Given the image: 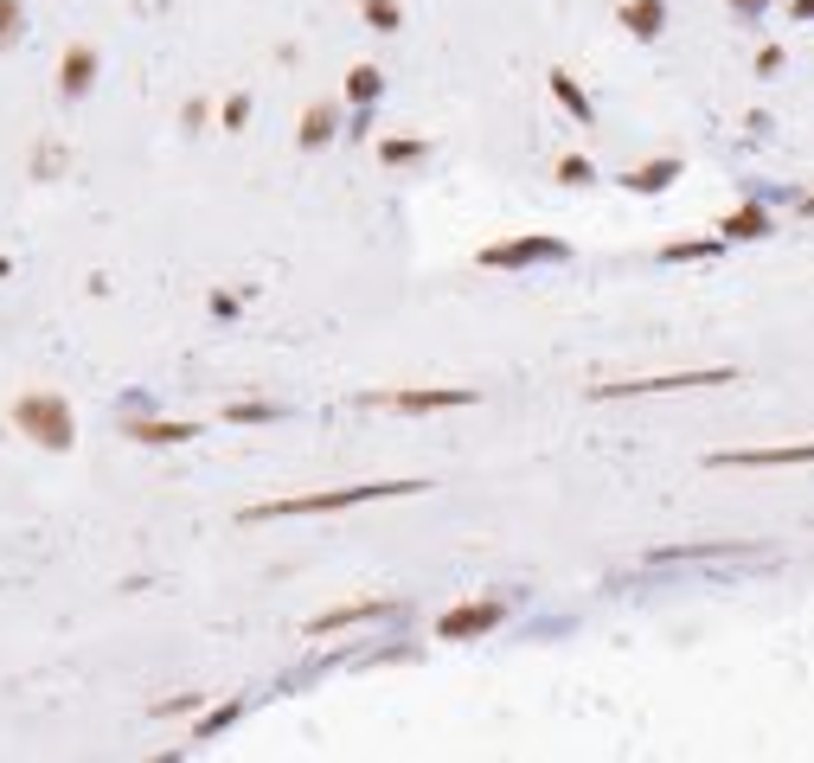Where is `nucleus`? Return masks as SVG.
<instances>
[{"label":"nucleus","instance_id":"nucleus-7","mask_svg":"<svg viewBox=\"0 0 814 763\" xmlns=\"http://www.w3.org/2000/svg\"><path fill=\"white\" fill-rule=\"evenodd\" d=\"M378 405H392V411H449V405H475V391H469V385H443V391H392V398H378Z\"/></svg>","mask_w":814,"mask_h":763},{"label":"nucleus","instance_id":"nucleus-16","mask_svg":"<svg viewBox=\"0 0 814 763\" xmlns=\"http://www.w3.org/2000/svg\"><path fill=\"white\" fill-rule=\"evenodd\" d=\"M366 20L378 26V33H398V20H405V13H398V0H366Z\"/></svg>","mask_w":814,"mask_h":763},{"label":"nucleus","instance_id":"nucleus-23","mask_svg":"<svg viewBox=\"0 0 814 763\" xmlns=\"http://www.w3.org/2000/svg\"><path fill=\"white\" fill-rule=\"evenodd\" d=\"M802 219H814V192H809V199H802Z\"/></svg>","mask_w":814,"mask_h":763},{"label":"nucleus","instance_id":"nucleus-9","mask_svg":"<svg viewBox=\"0 0 814 763\" xmlns=\"http://www.w3.org/2000/svg\"><path fill=\"white\" fill-rule=\"evenodd\" d=\"M667 180H680V154H661V161H648V167L623 174V187H629V192H667Z\"/></svg>","mask_w":814,"mask_h":763},{"label":"nucleus","instance_id":"nucleus-5","mask_svg":"<svg viewBox=\"0 0 814 763\" xmlns=\"http://www.w3.org/2000/svg\"><path fill=\"white\" fill-rule=\"evenodd\" d=\"M712 468H795V462H814V443H782V450H718L705 456Z\"/></svg>","mask_w":814,"mask_h":763},{"label":"nucleus","instance_id":"nucleus-2","mask_svg":"<svg viewBox=\"0 0 814 763\" xmlns=\"http://www.w3.org/2000/svg\"><path fill=\"white\" fill-rule=\"evenodd\" d=\"M13 423L38 436L45 450H72V405L58 398V391H26L20 405H13Z\"/></svg>","mask_w":814,"mask_h":763},{"label":"nucleus","instance_id":"nucleus-14","mask_svg":"<svg viewBox=\"0 0 814 763\" xmlns=\"http://www.w3.org/2000/svg\"><path fill=\"white\" fill-rule=\"evenodd\" d=\"M552 97H558V103H564L571 115H578V122H591V97H584V90H578V84H571L564 71H552Z\"/></svg>","mask_w":814,"mask_h":763},{"label":"nucleus","instance_id":"nucleus-1","mask_svg":"<svg viewBox=\"0 0 814 763\" xmlns=\"http://www.w3.org/2000/svg\"><path fill=\"white\" fill-rule=\"evenodd\" d=\"M385 495H424V482H366V488H328V495H296V500H263L244 520H289V513H340L360 500H385Z\"/></svg>","mask_w":814,"mask_h":763},{"label":"nucleus","instance_id":"nucleus-15","mask_svg":"<svg viewBox=\"0 0 814 763\" xmlns=\"http://www.w3.org/2000/svg\"><path fill=\"white\" fill-rule=\"evenodd\" d=\"M378 84H385V77L372 71V65H360V71L346 77V97H353V103H372V97H378Z\"/></svg>","mask_w":814,"mask_h":763},{"label":"nucleus","instance_id":"nucleus-21","mask_svg":"<svg viewBox=\"0 0 814 763\" xmlns=\"http://www.w3.org/2000/svg\"><path fill=\"white\" fill-rule=\"evenodd\" d=\"M732 7H738V13H750V20H757V13H763L770 0H732Z\"/></svg>","mask_w":814,"mask_h":763},{"label":"nucleus","instance_id":"nucleus-20","mask_svg":"<svg viewBox=\"0 0 814 763\" xmlns=\"http://www.w3.org/2000/svg\"><path fill=\"white\" fill-rule=\"evenodd\" d=\"M224 418H238V423H257V418H270V405H231Z\"/></svg>","mask_w":814,"mask_h":763},{"label":"nucleus","instance_id":"nucleus-3","mask_svg":"<svg viewBox=\"0 0 814 763\" xmlns=\"http://www.w3.org/2000/svg\"><path fill=\"white\" fill-rule=\"evenodd\" d=\"M571 251L558 237H514V244H487L482 269H526V264H564Z\"/></svg>","mask_w":814,"mask_h":763},{"label":"nucleus","instance_id":"nucleus-11","mask_svg":"<svg viewBox=\"0 0 814 763\" xmlns=\"http://www.w3.org/2000/svg\"><path fill=\"white\" fill-rule=\"evenodd\" d=\"M763 231H770V212H763V206H738V212L718 225V237L732 244V237H763Z\"/></svg>","mask_w":814,"mask_h":763},{"label":"nucleus","instance_id":"nucleus-18","mask_svg":"<svg viewBox=\"0 0 814 763\" xmlns=\"http://www.w3.org/2000/svg\"><path fill=\"white\" fill-rule=\"evenodd\" d=\"M20 33V0H0V45Z\"/></svg>","mask_w":814,"mask_h":763},{"label":"nucleus","instance_id":"nucleus-10","mask_svg":"<svg viewBox=\"0 0 814 763\" xmlns=\"http://www.w3.org/2000/svg\"><path fill=\"white\" fill-rule=\"evenodd\" d=\"M623 26H629L635 38H654L667 26V7L661 0H629V7H623Z\"/></svg>","mask_w":814,"mask_h":763},{"label":"nucleus","instance_id":"nucleus-4","mask_svg":"<svg viewBox=\"0 0 814 763\" xmlns=\"http://www.w3.org/2000/svg\"><path fill=\"white\" fill-rule=\"evenodd\" d=\"M501 616H507V604H455V610L437 622V642H475V635H487V629H501Z\"/></svg>","mask_w":814,"mask_h":763},{"label":"nucleus","instance_id":"nucleus-8","mask_svg":"<svg viewBox=\"0 0 814 763\" xmlns=\"http://www.w3.org/2000/svg\"><path fill=\"white\" fill-rule=\"evenodd\" d=\"M90 77H97V52H90V45H72L65 65H58V90H65V97H84Z\"/></svg>","mask_w":814,"mask_h":763},{"label":"nucleus","instance_id":"nucleus-22","mask_svg":"<svg viewBox=\"0 0 814 763\" xmlns=\"http://www.w3.org/2000/svg\"><path fill=\"white\" fill-rule=\"evenodd\" d=\"M789 20H814V0H795V7H789Z\"/></svg>","mask_w":814,"mask_h":763},{"label":"nucleus","instance_id":"nucleus-6","mask_svg":"<svg viewBox=\"0 0 814 763\" xmlns=\"http://www.w3.org/2000/svg\"><path fill=\"white\" fill-rule=\"evenodd\" d=\"M738 373H680V379H623L596 385V398H648V391H686V385H732Z\"/></svg>","mask_w":814,"mask_h":763},{"label":"nucleus","instance_id":"nucleus-17","mask_svg":"<svg viewBox=\"0 0 814 763\" xmlns=\"http://www.w3.org/2000/svg\"><path fill=\"white\" fill-rule=\"evenodd\" d=\"M558 180H564V187H584V180H591V161H584V154H564V161H558Z\"/></svg>","mask_w":814,"mask_h":763},{"label":"nucleus","instance_id":"nucleus-19","mask_svg":"<svg viewBox=\"0 0 814 763\" xmlns=\"http://www.w3.org/2000/svg\"><path fill=\"white\" fill-rule=\"evenodd\" d=\"M378 154H385V161H417V154H424V142H385Z\"/></svg>","mask_w":814,"mask_h":763},{"label":"nucleus","instance_id":"nucleus-13","mask_svg":"<svg viewBox=\"0 0 814 763\" xmlns=\"http://www.w3.org/2000/svg\"><path fill=\"white\" fill-rule=\"evenodd\" d=\"M328 135H333V110L328 103H315V110L301 115V148H321Z\"/></svg>","mask_w":814,"mask_h":763},{"label":"nucleus","instance_id":"nucleus-12","mask_svg":"<svg viewBox=\"0 0 814 763\" xmlns=\"http://www.w3.org/2000/svg\"><path fill=\"white\" fill-rule=\"evenodd\" d=\"M129 436L135 443H186V436H199L193 423H129Z\"/></svg>","mask_w":814,"mask_h":763}]
</instances>
